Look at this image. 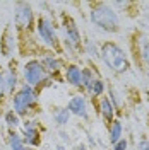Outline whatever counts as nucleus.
Masks as SVG:
<instances>
[{
    "label": "nucleus",
    "mask_w": 149,
    "mask_h": 150,
    "mask_svg": "<svg viewBox=\"0 0 149 150\" xmlns=\"http://www.w3.org/2000/svg\"><path fill=\"white\" fill-rule=\"evenodd\" d=\"M64 79L69 85H72L74 89H82L81 84V67L75 65V63H67L64 68Z\"/></svg>",
    "instance_id": "13"
},
{
    "label": "nucleus",
    "mask_w": 149,
    "mask_h": 150,
    "mask_svg": "<svg viewBox=\"0 0 149 150\" xmlns=\"http://www.w3.org/2000/svg\"><path fill=\"white\" fill-rule=\"evenodd\" d=\"M67 109L70 111V114H74L77 118H81L84 121L89 120V106H87V99L84 97L82 94H77L74 97H70L69 104L65 106Z\"/></svg>",
    "instance_id": "11"
},
{
    "label": "nucleus",
    "mask_w": 149,
    "mask_h": 150,
    "mask_svg": "<svg viewBox=\"0 0 149 150\" xmlns=\"http://www.w3.org/2000/svg\"><path fill=\"white\" fill-rule=\"evenodd\" d=\"M34 33H36L38 39L41 45H45L47 48L52 50V53L55 55H62L64 53V48H62V41L57 34V29L53 21L47 16H38L36 17V28H34Z\"/></svg>",
    "instance_id": "7"
},
{
    "label": "nucleus",
    "mask_w": 149,
    "mask_h": 150,
    "mask_svg": "<svg viewBox=\"0 0 149 150\" xmlns=\"http://www.w3.org/2000/svg\"><path fill=\"white\" fill-rule=\"evenodd\" d=\"M36 17L33 7L28 2H16L14 5V29L17 33V39L34 38Z\"/></svg>",
    "instance_id": "4"
},
{
    "label": "nucleus",
    "mask_w": 149,
    "mask_h": 150,
    "mask_svg": "<svg viewBox=\"0 0 149 150\" xmlns=\"http://www.w3.org/2000/svg\"><path fill=\"white\" fill-rule=\"evenodd\" d=\"M98 106H100V114H101L103 121L106 123V125H112V121L115 120V108H113V104L110 103L108 96H101Z\"/></svg>",
    "instance_id": "14"
},
{
    "label": "nucleus",
    "mask_w": 149,
    "mask_h": 150,
    "mask_svg": "<svg viewBox=\"0 0 149 150\" xmlns=\"http://www.w3.org/2000/svg\"><path fill=\"white\" fill-rule=\"evenodd\" d=\"M72 150H87V145H86V143H77Z\"/></svg>",
    "instance_id": "27"
},
{
    "label": "nucleus",
    "mask_w": 149,
    "mask_h": 150,
    "mask_svg": "<svg viewBox=\"0 0 149 150\" xmlns=\"http://www.w3.org/2000/svg\"><path fill=\"white\" fill-rule=\"evenodd\" d=\"M21 77H22V84L36 89L38 92L41 89L48 87V85H52V82H53V79L43 68L39 58H29V60H26L24 65H22V70H21Z\"/></svg>",
    "instance_id": "6"
},
{
    "label": "nucleus",
    "mask_w": 149,
    "mask_h": 150,
    "mask_svg": "<svg viewBox=\"0 0 149 150\" xmlns=\"http://www.w3.org/2000/svg\"><path fill=\"white\" fill-rule=\"evenodd\" d=\"M113 150H127V140L125 138H120V140L113 145Z\"/></svg>",
    "instance_id": "24"
},
{
    "label": "nucleus",
    "mask_w": 149,
    "mask_h": 150,
    "mask_svg": "<svg viewBox=\"0 0 149 150\" xmlns=\"http://www.w3.org/2000/svg\"><path fill=\"white\" fill-rule=\"evenodd\" d=\"M70 118H72V114H70V111L67 108H57L53 111V123L57 126H60V128L67 126L70 123Z\"/></svg>",
    "instance_id": "17"
},
{
    "label": "nucleus",
    "mask_w": 149,
    "mask_h": 150,
    "mask_svg": "<svg viewBox=\"0 0 149 150\" xmlns=\"http://www.w3.org/2000/svg\"><path fill=\"white\" fill-rule=\"evenodd\" d=\"M105 82H103V79L101 77H98L96 80H94V84H93V87H91V96L93 97H101V96H105Z\"/></svg>",
    "instance_id": "21"
},
{
    "label": "nucleus",
    "mask_w": 149,
    "mask_h": 150,
    "mask_svg": "<svg viewBox=\"0 0 149 150\" xmlns=\"http://www.w3.org/2000/svg\"><path fill=\"white\" fill-rule=\"evenodd\" d=\"M82 51L91 58H100V46H98L96 41L89 39V38L82 39Z\"/></svg>",
    "instance_id": "20"
},
{
    "label": "nucleus",
    "mask_w": 149,
    "mask_h": 150,
    "mask_svg": "<svg viewBox=\"0 0 149 150\" xmlns=\"http://www.w3.org/2000/svg\"><path fill=\"white\" fill-rule=\"evenodd\" d=\"M100 58L105 63V67H108L115 74H123L130 68L129 63V56L125 53V50L117 45L115 41H105L100 46Z\"/></svg>",
    "instance_id": "3"
},
{
    "label": "nucleus",
    "mask_w": 149,
    "mask_h": 150,
    "mask_svg": "<svg viewBox=\"0 0 149 150\" xmlns=\"http://www.w3.org/2000/svg\"><path fill=\"white\" fill-rule=\"evenodd\" d=\"M4 121H5V125H7V128H9V130L17 131V128H21L22 120L19 118L16 112H14V109H7L5 114H4Z\"/></svg>",
    "instance_id": "19"
},
{
    "label": "nucleus",
    "mask_w": 149,
    "mask_h": 150,
    "mask_svg": "<svg viewBox=\"0 0 149 150\" xmlns=\"http://www.w3.org/2000/svg\"><path fill=\"white\" fill-rule=\"evenodd\" d=\"M16 50H17V33L12 24H7L0 38V51L5 58H10Z\"/></svg>",
    "instance_id": "9"
},
{
    "label": "nucleus",
    "mask_w": 149,
    "mask_h": 150,
    "mask_svg": "<svg viewBox=\"0 0 149 150\" xmlns=\"http://www.w3.org/2000/svg\"><path fill=\"white\" fill-rule=\"evenodd\" d=\"M39 62H41V65H43V68L47 70V74L53 79L55 75H58L64 68H65V62L60 58L58 55H55V53H43L41 55V58H39Z\"/></svg>",
    "instance_id": "10"
},
{
    "label": "nucleus",
    "mask_w": 149,
    "mask_h": 150,
    "mask_svg": "<svg viewBox=\"0 0 149 150\" xmlns=\"http://www.w3.org/2000/svg\"><path fill=\"white\" fill-rule=\"evenodd\" d=\"M122 133H123V128H122L120 120H113L112 125H108V140L112 145H115L122 138Z\"/></svg>",
    "instance_id": "18"
},
{
    "label": "nucleus",
    "mask_w": 149,
    "mask_h": 150,
    "mask_svg": "<svg viewBox=\"0 0 149 150\" xmlns=\"http://www.w3.org/2000/svg\"><path fill=\"white\" fill-rule=\"evenodd\" d=\"M7 145H9L10 150H28L26 143L22 142L21 133L14 130H9V133H7Z\"/></svg>",
    "instance_id": "16"
},
{
    "label": "nucleus",
    "mask_w": 149,
    "mask_h": 150,
    "mask_svg": "<svg viewBox=\"0 0 149 150\" xmlns=\"http://www.w3.org/2000/svg\"><path fill=\"white\" fill-rule=\"evenodd\" d=\"M5 99H7V92H5V84H4V70L0 67V109L4 108Z\"/></svg>",
    "instance_id": "22"
},
{
    "label": "nucleus",
    "mask_w": 149,
    "mask_h": 150,
    "mask_svg": "<svg viewBox=\"0 0 149 150\" xmlns=\"http://www.w3.org/2000/svg\"><path fill=\"white\" fill-rule=\"evenodd\" d=\"M89 21L94 28H98L103 33L115 34L120 31L118 14L106 2H91L89 4Z\"/></svg>",
    "instance_id": "1"
},
{
    "label": "nucleus",
    "mask_w": 149,
    "mask_h": 150,
    "mask_svg": "<svg viewBox=\"0 0 149 150\" xmlns=\"http://www.w3.org/2000/svg\"><path fill=\"white\" fill-rule=\"evenodd\" d=\"M4 84H5V92L10 97L17 92V89L22 84L21 79H19L17 70H16V67L12 65V63H9V65L4 68Z\"/></svg>",
    "instance_id": "12"
},
{
    "label": "nucleus",
    "mask_w": 149,
    "mask_h": 150,
    "mask_svg": "<svg viewBox=\"0 0 149 150\" xmlns=\"http://www.w3.org/2000/svg\"><path fill=\"white\" fill-rule=\"evenodd\" d=\"M28 150H36V149H31V147H28Z\"/></svg>",
    "instance_id": "29"
},
{
    "label": "nucleus",
    "mask_w": 149,
    "mask_h": 150,
    "mask_svg": "<svg viewBox=\"0 0 149 150\" xmlns=\"http://www.w3.org/2000/svg\"><path fill=\"white\" fill-rule=\"evenodd\" d=\"M55 150H65V145H64V143H60V145H57V147H55Z\"/></svg>",
    "instance_id": "28"
},
{
    "label": "nucleus",
    "mask_w": 149,
    "mask_h": 150,
    "mask_svg": "<svg viewBox=\"0 0 149 150\" xmlns=\"http://www.w3.org/2000/svg\"><path fill=\"white\" fill-rule=\"evenodd\" d=\"M137 150H149V140L148 138L139 140V143H137Z\"/></svg>",
    "instance_id": "25"
},
{
    "label": "nucleus",
    "mask_w": 149,
    "mask_h": 150,
    "mask_svg": "<svg viewBox=\"0 0 149 150\" xmlns=\"http://www.w3.org/2000/svg\"><path fill=\"white\" fill-rule=\"evenodd\" d=\"M96 79H98V75H96L93 67H84V68H81V84H82V91L91 92V87H93Z\"/></svg>",
    "instance_id": "15"
},
{
    "label": "nucleus",
    "mask_w": 149,
    "mask_h": 150,
    "mask_svg": "<svg viewBox=\"0 0 149 150\" xmlns=\"http://www.w3.org/2000/svg\"><path fill=\"white\" fill-rule=\"evenodd\" d=\"M58 135H60V140L64 142V145H69V143H70V137H69V133H67V131L60 130V133H58Z\"/></svg>",
    "instance_id": "26"
},
{
    "label": "nucleus",
    "mask_w": 149,
    "mask_h": 150,
    "mask_svg": "<svg viewBox=\"0 0 149 150\" xmlns=\"http://www.w3.org/2000/svg\"><path fill=\"white\" fill-rule=\"evenodd\" d=\"M38 97H39V92L36 89H33V87H29L26 84H21L17 92L10 97L14 112L17 114L19 118H24V120L33 118L34 114L39 112Z\"/></svg>",
    "instance_id": "2"
},
{
    "label": "nucleus",
    "mask_w": 149,
    "mask_h": 150,
    "mask_svg": "<svg viewBox=\"0 0 149 150\" xmlns=\"http://www.w3.org/2000/svg\"><path fill=\"white\" fill-rule=\"evenodd\" d=\"M142 60H144V63L149 67V41L144 43V46H142Z\"/></svg>",
    "instance_id": "23"
},
{
    "label": "nucleus",
    "mask_w": 149,
    "mask_h": 150,
    "mask_svg": "<svg viewBox=\"0 0 149 150\" xmlns=\"http://www.w3.org/2000/svg\"><path fill=\"white\" fill-rule=\"evenodd\" d=\"M21 137H22V142L26 143V147H31V149H36L41 145V130H39V123L33 118L29 120H24L21 123Z\"/></svg>",
    "instance_id": "8"
},
{
    "label": "nucleus",
    "mask_w": 149,
    "mask_h": 150,
    "mask_svg": "<svg viewBox=\"0 0 149 150\" xmlns=\"http://www.w3.org/2000/svg\"><path fill=\"white\" fill-rule=\"evenodd\" d=\"M60 29H62V48L70 51V55L75 56L82 51V34L75 24L74 17L67 12L60 14Z\"/></svg>",
    "instance_id": "5"
}]
</instances>
